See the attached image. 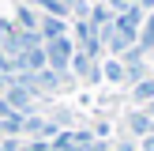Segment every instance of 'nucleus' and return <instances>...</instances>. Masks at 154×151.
<instances>
[{
    "label": "nucleus",
    "mask_w": 154,
    "mask_h": 151,
    "mask_svg": "<svg viewBox=\"0 0 154 151\" xmlns=\"http://www.w3.org/2000/svg\"><path fill=\"white\" fill-rule=\"evenodd\" d=\"M72 42H68V34L64 38H53V42H45V64L53 68V72H68V64H72Z\"/></svg>",
    "instance_id": "f257e3e1"
},
{
    "label": "nucleus",
    "mask_w": 154,
    "mask_h": 151,
    "mask_svg": "<svg viewBox=\"0 0 154 151\" xmlns=\"http://www.w3.org/2000/svg\"><path fill=\"white\" fill-rule=\"evenodd\" d=\"M38 34H42V42L64 38V34H68V23H64V19H57V15H45V19L38 23Z\"/></svg>",
    "instance_id": "f03ea898"
},
{
    "label": "nucleus",
    "mask_w": 154,
    "mask_h": 151,
    "mask_svg": "<svg viewBox=\"0 0 154 151\" xmlns=\"http://www.w3.org/2000/svg\"><path fill=\"white\" fill-rule=\"evenodd\" d=\"M132 128H135V136H143V140L154 136V121L147 117V113H135V117H132Z\"/></svg>",
    "instance_id": "7ed1b4c3"
},
{
    "label": "nucleus",
    "mask_w": 154,
    "mask_h": 151,
    "mask_svg": "<svg viewBox=\"0 0 154 151\" xmlns=\"http://www.w3.org/2000/svg\"><path fill=\"white\" fill-rule=\"evenodd\" d=\"M38 4H42V8H45L49 15H57V19H68V15H72V11H68V4H64V0H38Z\"/></svg>",
    "instance_id": "20e7f679"
},
{
    "label": "nucleus",
    "mask_w": 154,
    "mask_h": 151,
    "mask_svg": "<svg viewBox=\"0 0 154 151\" xmlns=\"http://www.w3.org/2000/svg\"><path fill=\"white\" fill-rule=\"evenodd\" d=\"M38 23H42V19H38L30 8H19V23H15L19 30H38Z\"/></svg>",
    "instance_id": "39448f33"
},
{
    "label": "nucleus",
    "mask_w": 154,
    "mask_h": 151,
    "mask_svg": "<svg viewBox=\"0 0 154 151\" xmlns=\"http://www.w3.org/2000/svg\"><path fill=\"white\" fill-rule=\"evenodd\" d=\"M105 76H109V79H120V76H124V68H120L117 60H109V64H105Z\"/></svg>",
    "instance_id": "423d86ee"
},
{
    "label": "nucleus",
    "mask_w": 154,
    "mask_h": 151,
    "mask_svg": "<svg viewBox=\"0 0 154 151\" xmlns=\"http://www.w3.org/2000/svg\"><path fill=\"white\" fill-rule=\"evenodd\" d=\"M135 8H139V11H147V8H154V0H135Z\"/></svg>",
    "instance_id": "0eeeda50"
},
{
    "label": "nucleus",
    "mask_w": 154,
    "mask_h": 151,
    "mask_svg": "<svg viewBox=\"0 0 154 151\" xmlns=\"http://www.w3.org/2000/svg\"><path fill=\"white\" fill-rule=\"evenodd\" d=\"M143 113H147V117L154 121V98H150V106H147V110H143Z\"/></svg>",
    "instance_id": "6e6552de"
}]
</instances>
